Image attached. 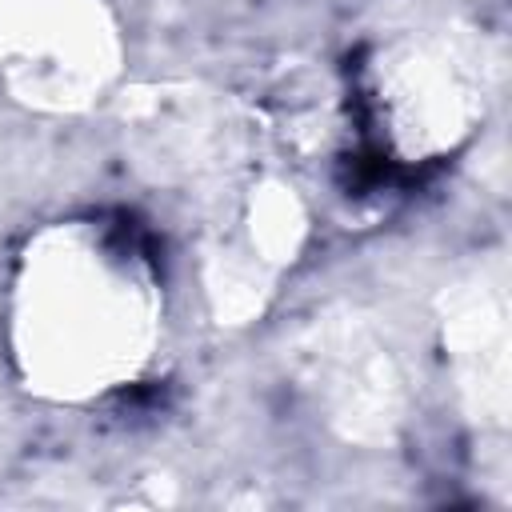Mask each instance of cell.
Segmentation results:
<instances>
[{
  "instance_id": "6da1fadb",
  "label": "cell",
  "mask_w": 512,
  "mask_h": 512,
  "mask_svg": "<svg viewBox=\"0 0 512 512\" xmlns=\"http://www.w3.org/2000/svg\"><path fill=\"white\" fill-rule=\"evenodd\" d=\"M160 332V268L132 224L68 216L28 236L8 280L4 336L32 396L104 400L140 380Z\"/></svg>"
},
{
  "instance_id": "7a4b0ae2",
  "label": "cell",
  "mask_w": 512,
  "mask_h": 512,
  "mask_svg": "<svg viewBox=\"0 0 512 512\" xmlns=\"http://www.w3.org/2000/svg\"><path fill=\"white\" fill-rule=\"evenodd\" d=\"M480 60L448 32L384 40L364 68V112L380 144L408 164L452 152L480 120Z\"/></svg>"
},
{
  "instance_id": "3957f363",
  "label": "cell",
  "mask_w": 512,
  "mask_h": 512,
  "mask_svg": "<svg viewBox=\"0 0 512 512\" xmlns=\"http://www.w3.org/2000/svg\"><path fill=\"white\" fill-rule=\"evenodd\" d=\"M120 64L104 0H0V84L36 108H88Z\"/></svg>"
}]
</instances>
